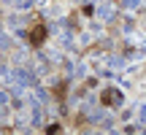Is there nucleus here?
<instances>
[{"instance_id": "1", "label": "nucleus", "mask_w": 146, "mask_h": 135, "mask_svg": "<svg viewBox=\"0 0 146 135\" xmlns=\"http://www.w3.org/2000/svg\"><path fill=\"white\" fill-rule=\"evenodd\" d=\"M43 35H46V30H43V24H35V27L30 30V41L35 43V46H38V43L43 41Z\"/></svg>"}, {"instance_id": "2", "label": "nucleus", "mask_w": 146, "mask_h": 135, "mask_svg": "<svg viewBox=\"0 0 146 135\" xmlns=\"http://www.w3.org/2000/svg\"><path fill=\"white\" fill-rule=\"evenodd\" d=\"M111 100H119V95H116V92H106V95H103V103H106V105H114Z\"/></svg>"}]
</instances>
